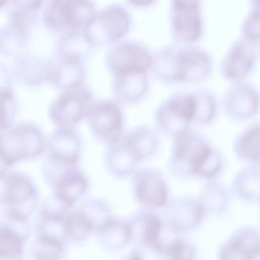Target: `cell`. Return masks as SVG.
Wrapping results in <instances>:
<instances>
[{
    "instance_id": "44dd1931",
    "label": "cell",
    "mask_w": 260,
    "mask_h": 260,
    "mask_svg": "<svg viewBox=\"0 0 260 260\" xmlns=\"http://www.w3.org/2000/svg\"><path fill=\"white\" fill-rule=\"evenodd\" d=\"M122 138L140 160L152 154L159 140L157 132L146 125L132 128Z\"/></svg>"
},
{
    "instance_id": "3957f363",
    "label": "cell",
    "mask_w": 260,
    "mask_h": 260,
    "mask_svg": "<svg viewBox=\"0 0 260 260\" xmlns=\"http://www.w3.org/2000/svg\"><path fill=\"white\" fill-rule=\"evenodd\" d=\"M93 102L91 91L81 84L62 90L51 104L49 115L57 126L72 127L86 117Z\"/></svg>"
},
{
    "instance_id": "2e32d148",
    "label": "cell",
    "mask_w": 260,
    "mask_h": 260,
    "mask_svg": "<svg viewBox=\"0 0 260 260\" xmlns=\"http://www.w3.org/2000/svg\"><path fill=\"white\" fill-rule=\"evenodd\" d=\"M146 73L131 72L113 75L112 87L116 98L125 103H133L142 99L149 86Z\"/></svg>"
},
{
    "instance_id": "484cf974",
    "label": "cell",
    "mask_w": 260,
    "mask_h": 260,
    "mask_svg": "<svg viewBox=\"0 0 260 260\" xmlns=\"http://www.w3.org/2000/svg\"><path fill=\"white\" fill-rule=\"evenodd\" d=\"M54 185V194L73 206L85 192L87 183L84 177L76 170L63 177Z\"/></svg>"
},
{
    "instance_id": "7a4b0ae2",
    "label": "cell",
    "mask_w": 260,
    "mask_h": 260,
    "mask_svg": "<svg viewBox=\"0 0 260 260\" xmlns=\"http://www.w3.org/2000/svg\"><path fill=\"white\" fill-rule=\"evenodd\" d=\"M194 114L192 91L174 93L157 107L154 123L162 134L172 138L190 128Z\"/></svg>"
},
{
    "instance_id": "4fadbf2b",
    "label": "cell",
    "mask_w": 260,
    "mask_h": 260,
    "mask_svg": "<svg viewBox=\"0 0 260 260\" xmlns=\"http://www.w3.org/2000/svg\"><path fill=\"white\" fill-rule=\"evenodd\" d=\"M46 145L49 158L77 164L80 141L72 127L57 126L50 134Z\"/></svg>"
},
{
    "instance_id": "ffe728a7",
    "label": "cell",
    "mask_w": 260,
    "mask_h": 260,
    "mask_svg": "<svg viewBox=\"0 0 260 260\" xmlns=\"http://www.w3.org/2000/svg\"><path fill=\"white\" fill-rule=\"evenodd\" d=\"M131 240L152 247L159 240L161 223L159 218L149 213L141 214L128 222Z\"/></svg>"
},
{
    "instance_id": "f1b7e54d",
    "label": "cell",
    "mask_w": 260,
    "mask_h": 260,
    "mask_svg": "<svg viewBox=\"0 0 260 260\" xmlns=\"http://www.w3.org/2000/svg\"><path fill=\"white\" fill-rule=\"evenodd\" d=\"M71 35L63 40L59 47V56L81 60L89 51L91 46L86 36L83 38Z\"/></svg>"
},
{
    "instance_id": "9c48e42d",
    "label": "cell",
    "mask_w": 260,
    "mask_h": 260,
    "mask_svg": "<svg viewBox=\"0 0 260 260\" xmlns=\"http://www.w3.org/2000/svg\"><path fill=\"white\" fill-rule=\"evenodd\" d=\"M173 139L175 160L187 165L189 171L197 174L213 150L209 141L202 133L190 128Z\"/></svg>"
},
{
    "instance_id": "ba28073f",
    "label": "cell",
    "mask_w": 260,
    "mask_h": 260,
    "mask_svg": "<svg viewBox=\"0 0 260 260\" xmlns=\"http://www.w3.org/2000/svg\"><path fill=\"white\" fill-rule=\"evenodd\" d=\"M258 58L256 43L247 39L238 41L232 45L220 62L221 75L232 83L243 81L255 69Z\"/></svg>"
},
{
    "instance_id": "6da1fadb",
    "label": "cell",
    "mask_w": 260,
    "mask_h": 260,
    "mask_svg": "<svg viewBox=\"0 0 260 260\" xmlns=\"http://www.w3.org/2000/svg\"><path fill=\"white\" fill-rule=\"evenodd\" d=\"M0 131V155L8 166L37 156L44 149L42 133L35 125L19 124Z\"/></svg>"
},
{
    "instance_id": "e575fe53",
    "label": "cell",
    "mask_w": 260,
    "mask_h": 260,
    "mask_svg": "<svg viewBox=\"0 0 260 260\" xmlns=\"http://www.w3.org/2000/svg\"><path fill=\"white\" fill-rule=\"evenodd\" d=\"M246 24V37L247 39L256 43L258 40V31H256V25H259L258 11H255L251 16Z\"/></svg>"
},
{
    "instance_id": "52a82bcc",
    "label": "cell",
    "mask_w": 260,
    "mask_h": 260,
    "mask_svg": "<svg viewBox=\"0 0 260 260\" xmlns=\"http://www.w3.org/2000/svg\"><path fill=\"white\" fill-rule=\"evenodd\" d=\"M222 107L231 120H248L259 111V91L254 85L244 81L233 82L224 94Z\"/></svg>"
},
{
    "instance_id": "f546056e",
    "label": "cell",
    "mask_w": 260,
    "mask_h": 260,
    "mask_svg": "<svg viewBox=\"0 0 260 260\" xmlns=\"http://www.w3.org/2000/svg\"><path fill=\"white\" fill-rule=\"evenodd\" d=\"M23 243L15 232L8 228H0V257L13 258L20 255Z\"/></svg>"
},
{
    "instance_id": "d590c367",
    "label": "cell",
    "mask_w": 260,
    "mask_h": 260,
    "mask_svg": "<svg viewBox=\"0 0 260 260\" xmlns=\"http://www.w3.org/2000/svg\"><path fill=\"white\" fill-rule=\"evenodd\" d=\"M15 9L33 13L40 8L43 0H11Z\"/></svg>"
},
{
    "instance_id": "e0dca14e",
    "label": "cell",
    "mask_w": 260,
    "mask_h": 260,
    "mask_svg": "<svg viewBox=\"0 0 260 260\" xmlns=\"http://www.w3.org/2000/svg\"><path fill=\"white\" fill-rule=\"evenodd\" d=\"M85 71L81 60L59 56L51 62L49 81L62 90L81 84Z\"/></svg>"
},
{
    "instance_id": "8992f818",
    "label": "cell",
    "mask_w": 260,
    "mask_h": 260,
    "mask_svg": "<svg viewBox=\"0 0 260 260\" xmlns=\"http://www.w3.org/2000/svg\"><path fill=\"white\" fill-rule=\"evenodd\" d=\"M128 15L119 7H112L94 15L86 26V37L91 45H104L118 41L127 31Z\"/></svg>"
},
{
    "instance_id": "7c38bea8",
    "label": "cell",
    "mask_w": 260,
    "mask_h": 260,
    "mask_svg": "<svg viewBox=\"0 0 260 260\" xmlns=\"http://www.w3.org/2000/svg\"><path fill=\"white\" fill-rule=\"evenodd\" d=\"M182 83L196 84L205 81L211 75L212 59L205 50L197 47H180Z\"/></svg>"
},
{
    "instance_id": "d6986e66",
    "label": "cell",
    "mask_w": 260,
    "mask_h": 260,
    "mask_svg": "<svg viewBox=\"0 0 260 260\" xmlns=\"http://www.w3.org/2000/svg\"><path fill=\"white\" fill-rule=\"evenodd\" d=\"M96 231L100 246L108 252H114L124 247L131 240L127 222L112 218Z\"/></svg>"
},
{
    "instance_id": "603a6c76",
    "label": "cell",
    "mask_w": 260,
    "mask_h": 260,
    "mask_svg": "<svg viewBox=\"0 0 260 260\" xmlns=\"http://www.w3.org/2000/svg\"><path fill=\"white\" fill-rule=\"evenodd\" d=\"M35 191L30 182L20 176H14L8 182L6 200L12 208L11 214L17 219L19 208L26 207L32 203Z\"/></svg>"
},
{
    "instance_id": "8fae6325",
    "label": "cell",
    "mask_w": 260,
    "mask_h": 260,
    "mask_svg": "<svg viewBox=\"0 0 260 260\" xmlns=\"http://www.w3.org/2000/svg\"><path fill=\"white\" fill-rule=\"evenodd\" d=\"M175 36L183 43H191L201 35L199 0H173Z\"/></svg>"
},
{
    "instance_id": "9a60e30c",
    "label": "cell",
    "mask_w": 260,
    "mask_h": 260,
    "mask_svg": "<svg viewBox=\"0 0 260 260\" xmlns=\"http://www.w3.org/2000/svg\"><path fill=\"white\" fill-rule=\"evenodd\" d=\"M133 183L136 198L141 203L156 207L166 204V185L157 175L147 171H140L134 176Z\"/></svg>"
},
{
    "instance_id": "ac0fdd59",
    "label": "cell",
    "mask_w": 260,
    "mask_h": 260,
    "mask_svg": "<svg viewBox=\"0 0 260 260\" xmlns=\"http://www.w3.org/2000/svg\"><path fill=\"white\" fill-rule=\"evenodd\" d=\"M105 160L109 171L117 177L129 175L140 160L122 137L116 143L111 145Z\"/></svg>"
},
{
    "instance_id": "83f0119b",
    "label": "cell",
    "mask_w": 260,
    "mask_h": 260,
    "mask_svg": "<svg viewBox=\"0 0 260 260\" xmlns=\"http://www.w3.org/2000/svg\"><path fill=\"white\" fill-rule=\"evenodd\" d=\"M64 222L68 239L75 241L85 240L93 230L87 220L78 211L66 215Z\"/></svg>"
},
{
    "instance_id": "4316f807",
    "label": "cell",
    "mask_w": 260,
    "mask_h": 260,
    "mask_svg": "<svg viewBox=\"0 0 260 260\" xmlns=\"http://www.w3.org/2000/svg\"><path fill=\"white\" fill-rule=\"evenodd\" d=\"M89 222L93 230L97 231L112 218L110 209L104 201L90 198L85 200L78 211Z\"/></svg>"
},
{
    "instance_id": "d6a6232c",
    "label": "cell",
    "mask_w": 260,
    "mask_h": 260,
    "mask_svg": "<svg viewBox=\"0 0 260 260\" xmlns=\"http://www.w3.org/2000/svg\"><path fill=\"white\" fill-rule=\"evenodd\" d=\"M63 245L56 240L40 236L37 255L41 259H58L63 253Z\"/></svg>"
},
{
    "instance_id": "836d02e7",
    "label": "cell",
    "mask_w": 260,
    "mask_h": 260,
    "mask_svg": "<svg viewBox=\"0 0 260 260\" xmlns=\"http://www.w3.org/2000/svg\"><path fill=\"white\" fill-rule=\"evenodd\" d=\"M167 254L174 259H189L192 256L191 247L184 240L177 239L164 247Z\"/></svg>"
},
{
    "instance_id": "5bb4252c",
    "label": "cell",
    "mask_w": 260,
    "mask_h": 260,
    "mask_svg": "<svg viewBox=\"0 0 260 260\" xmlns=\"http://www.w3.org/2000/svg\"><path fill=\"white\" fill-rule=\"evenodd\" d=\"M150 69L154 77L162 83H182L180 47H168L157 51L152 55Z\"/></svg>"
},
{
    "instance_id": "5b68a950",
    "label": "cell",
    "mask_w": 260,
    "mask_h": 260,
    "mask_svg": "<svg viewBox=\"0 0 260 260\" xmlns=\"http://www.w3.org/2000/svg\"><path fill=\"white\" fill-rule=\"evenodd\" d=\"M93 5L88 0H51L44 15L50 28H78L85 26L94 16Z\"/></svg>"
},
{
    "instance_id": "7402d4cb",
    "label": "cell",
    "mask_w": 260,
    "mask_h": 260,
    "mask_svg": "<svg viewBox=\"0 0 260 260\" xmlns=\"http://www.w3.org/2000/svg\"><path fill=\"white\" fill-rule=\"evenodd\" d=\"M259 254L258 237L252 232L242 233L234 237L221 252L225 259H251Z\"/></svg>"
},
{
    "instance_id": "f35d334b",
    "label": "cell",
    "mask_w": 260,
    "mask_h": 260,
    "mask_svg": "<svg viewBox=\"0 0 260 260\" xmlns=\"http://www.w3.org/2000/svg\"><path fill=\"white\" fill-rule=\"evenodd\" d=\"M8 1V0H0V9L7 3Z\"/></svg>"
},
{
    "instance_id": "cb8c5ba5",
    "label": "cell",
    "mask_w": 260,
    "mask_h": 260,
    "mask_svg": "<svg viewBox=\"0 0 260 260\" xmlns=\"http://www.w3.org/2000/svg\"><path fill=\"white\" fill-rule=\"evenodd\" d=\"M194 101L192 123L206 125L215 120L218 113V100L215 94L206 89L192 91Z\"/></svg>"
},
{
    "instance_id": "1f68e13d",
    "label": "cell",
    "mask_w": 260,
    "mask_h": 260,
    "mask_svg": "<svg viewBox=\"0 0 260 260\" xmlns=\"http://www.w3.org/2000/svg\"><path fill=\"white\" fill-rule=\"evenodd\" d=\"M15 113L14 96L7 86L0 88V130L12 125Z\"/></svg>"
},
{
    "instance_id": "d4e9b609",
    "label": "cell",
    "mask_w": 260,
    "mask_h": 260,
    "mask_svg": "<svg viewBox=\"0 0 260 260\" xmlns=\"http://www.w3.org/2000/svg\"><path fill=\"white\" fill-rule=\"evenodd\" d=\"M237 154L245 159L257 161L259 159V122L255 121L240 132L234 143Z\"/></svg>"
},
{
    "instance_id": "277c9868",
    "label": "cell",
    "mask_w": 260,
    "mask_h": 260,
    "mask_svg": "<svg viewBox=\"0 0 260 260\" xmlns=\"http://www.w3.org/2000/svg\"><path fill=\"white\" fill-rule=\"evenodd\" d=\"M86 118L92 134L101 142L111 145L121 138L122 115L116 102L105 100L93 101Z\"/></svg>"
},
{
    "instance_id": "30bf717a",
    "label": "cell",
    "mask_w": 260,
    "mask_h": 260,
    "mask_svg": "<svg viewBox=\"0 0 260 260\" xmlns=\"http://www.w3.org/2000/svg\"><path fill=\"white\" fill-rule=\"evenodd\" d=\"M152 60V54L144 47L123 43L109 52L106 64L114 75L131 72H147L150 68Z\"/></svg>"
},
{
    "instance_id": "74e56055",
    "label": "cell",
    "mask_w": 260,
    "mask_h": 260,
    "mask_svg": "<svg viewBox=\"0 0 260 260\" xmlns=\"http://www.w3.org/2000/svg\"><path fill=\"white\" fill-rule=\"evenodd\" d=\"M7 166H8V165L0 155V176L3 174Z\"/></svg>"
},
{
    "instance_id": "8d00e7d4",
    "label": "cell",
    "mask_w": 260,
    "mask_h": 260,
    "mask_svg": "<svg viewBox=\"0 0 260 260\" xmlns=\"http://www.w3.org/2000/svg\"><path fill=\"white\" fill-rule=\"evenodd\" d=\"M131 3L137 6H146L151 4L154 0H129Z\"/></svg>"
},
{
    "instance_id": "4dcf8cb0",
    "label": "cell",
    "mask_w": 260,
    "mask_h": 260,
    "mask_svg": "<svg viewBox=\"0 0 260 260\" xmlns=\"http://www.w3.org/2000/svg\"><path fill=\"white\" fill-rule=\"evenodd\" d=\"M41 236L63 244L68 239L65 228V217H56L42 214Z\"/></svg>"
}]
</instances>
